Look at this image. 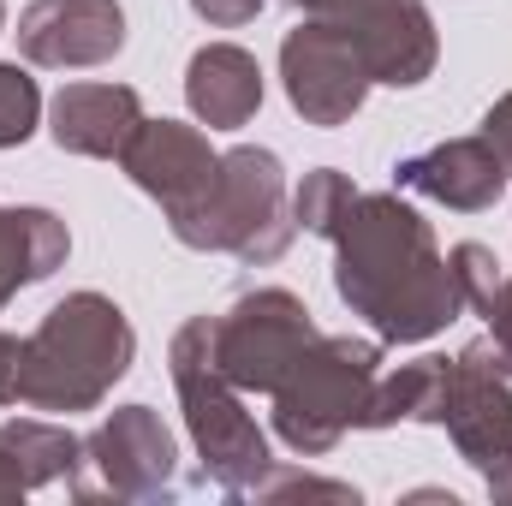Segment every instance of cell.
I'll use <instances>...</instances> for the list:
<instances>
[{"label":"cell","instance_id":"1","mask_svg":"<svg viewBox=\"0 0 512 506\" xmlns=\"http://www.w3.org/2000/svg\"><path fill=\"white\" fill-rule=\"evenodd\" d=\"M328 239L340 245V262H334L340 298L358 316H370L382 340H429L435 328L459 316L465 298H459L453 268L435 256L429 227L399 197L352 191Z\"/></svg>","mask_w":512,"mask_h":506},{"label":"cell","instance_id":"2","mask_svg":"<svg viewBox=\"0 0 512 506\" xmlns=\"http://www.w3.org/2000/svg\"><path fill=\"white\" fill-rule=\"evenodd\" d=\"M131 322L102 292H72L48 310V322L24 340L18 399L36 411H84L131 364Z\"/></svg>","mask_w":512,"mask_h":506},{"label":"cell","instance_id":"3","mask_svg":"<svg viewBox=\"0 0 512 506\" xmlns=\"http://www.w3.org/2000/svg\"><path fill=\"white\" fill-rule=\"evenodd\" d=\"M292 215H286V173L274 149H227L209 197L173 221V239L191 251H233L239 262H274L292 245Z\"/></svg>","mask_w":512,"mask_h":506},{"label":"cell","instance_id":"4","mask_svg":"<svg viewBox=\"0 0 512 506\" xmlns=\"http://www.w3.org/2000/svg\"><path fill=\"white\" fill-rule=\"evenodd\" d=\"M382 352L370 340L334 334V340H310L298 352V364L274 387V423L298 453H328L352 423H364L370 393H376Z\"/></svg>","mask_w":512,"mask_h":506},{"label":"cell","instance_id":"5","mask_svg":"<svg viewBox=\"0 0 512 506\" xmlns=\"http://www.w3.org/2000/svg\"><path fill=\"white\" fill-rule=\"evenodd\" d=\"M203 334H209L215 370L239 393H274L280 376L298 364V352L316 340L310 310L286 286H262V292L233 298L221 316H203Z\"/></svg>","mask_w":512,"mask_h":506},{"label":"cell","instance_id":"6","mask_svg":"<svg viewBox=\"0 0 512 506\" xmlns=\"http://www.w3.org/2000/svg\"><path fill=\"white\" fill-rule=\"evenodd\" d=\"M173 381H179L191 435H197L203 465L215 471V483L239 489L245 477H256V471L268 465V447H262V429H256L251 417H245V405H239V387L221 376L215 358H209L203 316L173 340Z\"/></svg>","mask_w":512,"mask_h":506},{"label":"cell","instance_id":"7","mask_svg":"<svg viewBox=\"0 0 512 506\" xmlns=\"http://www.w3.org/2000/svg\"><path fill=\"white\" fill-rule=\"evenodd\" d=\"M512 358L495 340L465 346L447 364V393H441V417L459 441V453L495 483L501 465H512V387H507Z\"/></svg>","mask_w":512,"mask_h":506},{"label":"cell","instance_id":"8","mask_svg":"<svg viewBox=\"0 0 512 506\" xmlns=\"http://www.w3.org/2000/svg\"><path fill=\"white\" fill-rule=\"evenodd\" d=\"M280 78H286L292 108L310 126H346L364 108V90H370V66H364L358 42L328 18L298 24L280 42Z\"/></svg>","mask_w":512,"mask_h":506},{"label":"cell","instance_id":"9","mask_svg":"<svg viewBox=\"0 0 512 506\" xmlns=\"http://www.w3.org/2000/svg\"><path fill=\"white\" fill-rule=\"evenodd\" d=\"M316 18L340 24L376 84H423L435 66V24L423 0H304Z\"/></svg>","mask_w":512,"mask_h":506},{"label":"cell","instance_id":"10","mask_svg":"<svg viewBox=\"0 0 512 506\" xmlns=\"http://www.w3.org/2000/svg\"><path fill=\"white\" fill-rule=\"evenodd\" d=\"M120 167L131 173L137 191H149V197L167 209V221H185V215L209 197V185H215V173H221V155L209 149V137L197 126L143 120V126L131 131V143L120 149Z\"/></svg>","mask_w":512,"mask_h":506},{"label":"cell","instance_id":"11","mask_svg":"<svg viewBox=\"0 0 512 506\" xmlns=\"http://www.w3.org/2000/svg\"><path fill=\"white\" fill-rule=\"evenodd\" d=\"M18 48L36 66H102L126 48L120 0H36L18 18Z\"/></svg>","mask_w":512,"mask_h":506},{"label":"cell","instance_id":"12","mask_svg":"<svg viewBox=\"0 0 512 506\" xmlns=\"http://www.w3.org/2000/svg\"><path fill=\"white\" fill-rule=\"evenodd\" d=\"M393 179H399L405 191H417V197H435V203L471 215V209H489V203L501 197L507 161L495 155L489 137H453V143H435V149L399 161Z\"/></svg>","mask_w":512,"mask_h":506},{"label":"cell","instance_id":"13","mask_svg":"<svg viewBox=\"0 0 512 506\" xmlns=\"http://www.w3.org/2000/svg\"><path fill=\"white\" fill-rule=\"evenodd\" d=\"M84 453L102 459L108 489H120V495H149V489H161L167 471H173V435L155 423L149 405L114 411V417L84 441Z\"/></svg>","mask_w":512,"mask_h":506},{"label":"cell","instance_id":"14","mask_svg":"<svg viewBox=\"0 0 512 506\" xmlns=\"http://www.w3.org/2000/svg\"><path fill=\"white\" fill-rule=\"evenodd\" d=\"M143 126V102L126 84H66L54 96V143L72 155H120Z\"/></svg>","mask_w":512,"mask_h":506},{"label":"cell","instance_id":"15","mask_svg":"<svg viewBox=\"0 0 512 506\" xmlns=\"http://www.w3.org/2000/svg\"><path fill=\"white\" fill-rule=\"evenodd\" d=\"M185 96H191V114L215 131L245 126L256 108H262V72L245 48L233 42H209L191 54V72H185Z\"/></svg>","mask_w":512,"mask_h":506},{"label":"cell","instance_id":"16","mask_svg":"<svg viewBox=\"0 0 512 506\" xmlns=\"http://www.w3.org/2000/svg\"><path fill=\"white\" fill-rule=\"evenodd\" d=\"M72 251L66 239V221L48 215V209H0V304L30 286V280H48Z\"/></svg>","mask_w":512,"mask_h":506},{"label":"cell","instance_id":"17","mask_svg":"<svg viewBox=\"0 0 512 506\" xmlns=\"http://www.w3.org/2000/svg\"><path fill=\"white\" fill-rule=\"evenodd\" d=\"M447 268H453V280H459V298L489 316V304L501 298V280H507L501 262H495V251H489V245H453Z\"/></svg>","mask_w":512,"mask_h":506},{"label":"cell","instance_id":"18","mask_svg":"<svg viewBox=\"0 0 512 506\" xmlns=\"http://www.w3.org/2000/svg\"><path fill=\"white\" fill-rule=\"evenodd\" d=\"M346 197H352V179H346V173H334V167H322V173H310V179H304V191H298L292 215H298L310 233H322V239H328V227L340 221Z\"/></svg>","mask_w":512,"mask_h":506},{"label":"cell","instance_id":"19","mask_svg":"<svg viewBox=\"0 0 512 506\" xmlns=\"http://www.w3.org/2000/svg\"><path fill=\"white\" fill-rule=\"evenodd\" d=\"M36 108H42L36 78L18 66H0V149H12L36 131Z\"/></svg>","mask_w":512,"mask_h":506},{"label":"cell","instance_id":"20","mask_svg":"<svg viewBox=\"0 0 512 506\" xmlns=\"http://www.w3.org/2000/svg\"><path fill=\"white\" fill-rule=\"evenodd\" d=\"M209 24H221V30H239V24H251L256 12H262V0H191Z\"/></svg>","mask_w":512,"mask_h":506},{"label":"cell","instance_id":"21","mask_svg":"<svg viewBox=\"0 0 512 506\" xmlns=\"http://www.w3.org/2000/svg\"><path fill=\"white\" fill-rule=\"evenodd\" d=\"M483 137L495 143V155L507 161V173H512V96H501V102L489 108V120H483Z\"/></svg>","mask_w":512,"mask_h":506},{"label":"cell","instance_id":"22","mask_svg":"<svg viewBox=\"0 0 512 506\" xmlns=\"http://www.w3.org/2000/svg\"><path fill=\"white\" fill-rule=\"evenodd\" d=\"M18 370H24V340L0 334V405L18 399Z\"/></svg>","mask_w":512,"mask_h":506},{"label":"cell","instance_id":"23","mask_svg":"<svg viewBox=\"0 0 512 506\" xmlns=\"http://www.w3.org/2000/svg\"><path fill=\"white\" fill-rule=\"evenodd\" d=\"M489 328H495L489 340H495V346L512 358V280H501V298L489 304Z\"/></svg>","mask_w":512,"mask_h":506}]
</instances>
